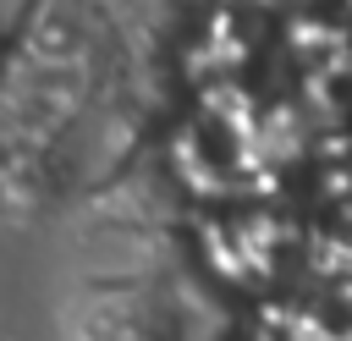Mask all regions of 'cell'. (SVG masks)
Instances as JSON below:
<instances>
[]
</instances>
